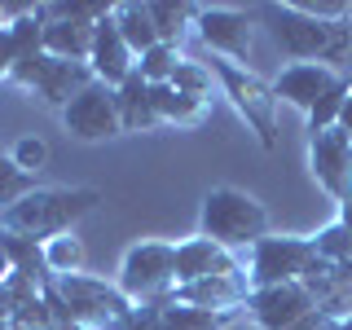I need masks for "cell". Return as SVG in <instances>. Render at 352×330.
Wrapping results in <instances>:
<instances>
[{"label":"cell","instance_id":"6da1fadb","mask_svg":"<svg viewBox=\"0 0 352 330\" xmlns=\"http://www.w3.org/2000/svg\"><path fill=\"white\" fill-rule=\"evenodd\" d=\"M260 18L269 27L273 44L295 62H322L330 71L352 62V18L344 22H326V18H308L291 0L282 5H260Z\"/></svg>","mask_w":352,"mask_h":330},{"label":"cell","instance_id":"7a4b0ae2","mask_svg":"<svg viewBox=\"0 0 352 330\" xmlns=\"http://www.w3.org/2000/svg\"><path fill=\"white\" fill-rule=\"evenodd\" d=\"M97 203H102V190L93 185H40L9 212H0V234L49 242L58 234H71L88 212H97Z\"/></svg>","mask_w":352,"mask_h":330},{"label":"cell","instance_id":"3957f363","mask_svg":"<svg viewBox=\"0 0 352 330\" xmlns=\"http://www.w3.org/2000/svg\"><path fill=\"white\" fill-rule=\"evenodd\" d=\"M198 234L242 256L260 238H269V207L238 185H212L198 207Z\"/></svg>","mask_w":352,"mask_h":330},{"label":"cell","instance_id":"277c9868","mask_svg":"<svg viewBox=\"0 0 352 330\" xmlns=\"http://www.w3.org/2000/svg\"><path fill=\"white\" fill-rule=\"evenodd\" d=\"M207 66H212V75L220 84V97H229V106L242 115V124L256 132V141L264 150H278V93H273V84L238 62H225V58H212Z\"/></svg>","mask_w":352,"mask_h":330},{"label":"cell","instance_id":"5b68a950","mask_svg":"<svg viewBox=\"0 0 352 330\" xmlns=\"http://www.w3.org/2000/svg\"><path fill=\"white\" fill-rule=\"evenodd\" d=\"M119 291L132 304H168L176 291V242L141 238L119 260Z\"/></svg>","mask_w":352,"mask_h":330},{"label":"cell","instance_id":"8992f818","mask_svg":"<svg viewBox=\"0 0 352 330\" xmlns=\"http://www.w3.org/2000/svg\"><path fill=\"white\" fill-rule=\"evenodd\" d=\"M53 291L62 295V304L71 308V317H75L84 330H110L115 322H124L132 308H137L124 291H119V282L93 278V273L53 278Z\"/></svg>","mask_w":352,"mask_h":330},{"label":"cell","instance_id":"52a82bcc","mask_svg":"<svg viewBox=\"0 0 352 330\" xmlns=\"http://www.w3.org/2000/svg\"><path fill=\"white\" fill-rule=\"evenodd\" d=\"M313 260H317L313 238H300V234H269V238H260L256 247L247 251V278H251V291H256V286L300 282Z\"/></svg>","mask_w":352,"mask_h":330},{"label":"cell","instance_id":"ba28073f","mask_svg":"<svg viewBox=\"0 0 352 330\" xmlns=\"http://www.w3.org/2000/svg\"><path fill=\"white\" fill-rule=\"evenodd\" d=\"M194 36L212 49V58L225 62H247L251 44H256V22L247 9H229V5H198L194 18Z\"/></svg>","mask_w":352,"mask_h":330},{"label":"cell","instance_id":"9c48e42d","mask_svg":"<svg viewBox=\"0 0 352 330\" xmlns=\"http://www.w3.org/2000/svg\"><path fill=\"white\" fill-rule=\"evenodd\" d=\"M62 128L71 132L75 141H110V137H124V119H119L115 88H106V84L93 80L71 106L62 110Z\"/></svg>","mask_w":352,"mask_h":330},{"label":"cell","instance_id":"30bf717a","mask_svg":"<svg viewBox=\"0 0 352 330\" xmlns=\"http://www.w3.org/2000/svg\"><path fill=\"white\" fill-rule=\"evenodd\" d=\"M308 172L335 203L352 198V132L344 128L308 132Z\"/></svg>","mask_w":352,"mask_h":330},{"label":"cell","instance_id":"8fae6325","mask_svg":"<svg viewBox=\"0 0 352 330\" xmlns=\"http://www.w3.org/2000/svg\"><path fill=\"white\" fill-rule=\"evenodd\" d=\"M317 300L308 295L304 282H282V286H256L247 300V322L260 330H295Z\"/></svg>","mask_w":352,"mask_h":330},{"label":"cell","instance_id":"7c38bea8","mask_svg":"<svg viewBox=\"0 0 352 330\" xmlns=\"http://www.w3.org/2000/svg\"><path fill=\"white\" fill-rule=\"evenodd\" d=\"M172 300L190 304V308H203V313L242 317V313H247V300H251V278H247V273H216V278L176 286Z\"/></svg>","mask_w":352,"mask_h":330},{"label":"cell","instance_id":"4fadbf2b","mask_svg":"<svg viewBox=\"0 0 352 330\" xmlns=\"http://www.w3.org/2000/svg\"><path fill=\"white\" fill-rule=\"evenodd\" d=\"M216 273H247V256H238V251L220 247V242L203 238V234L176 242V286L216 278Z\"/></svg>","mask_w":352,"mask_h":330},{"label":"cell","instance_id":"5bb4252c","mask_svg":"<svg viewBox=\"0 0 352 330\" xmlns=\"http://www.w3.org/2000/svg\"><path fill=\"white\" fill-rule=\"evenodd\" d=\"M339 80H344V71H330L322 62H291V66H282V75L273 80V93H278V102L308 115V110L317 106V97L330 93Z\"/></svg>","mask_w":352,"mask_h":330},{"label":"cell","instance_id":"9a60e30c","mask_svg":"<svg viewBox=\"0 0 352 330\" xmlns=\"http://www.w3.org/2000/svg\"><path fill=\"white\" fill-rule=\"evenodd\" d=\"M88 66H93L97 84H106V88H119L132 71H137V53L124 44V36H119V27H115V18H110V14L97 22L93 58H88Z\"/></svg>","mask_w":352,"mask_h":330},{"label":"cell","instance_id":"2e32d148","mask_svg":"<svg viewBox=\"0 0 352 330\" xmlns=\"http://www.w3.org/2000/svg\"><path fill=\"white\" fill-rule=\"evenodd\" d=\"M93 80H97V75H93V66H88V62L44 58V71H40V80H36V88H31V93H36L49 110H58V115H62V110L71 106Z\"/></svg>","mask_w":352,"mask_h":330},{"label":"cell","instance_id":"e0dca14e","mask_svg":"<svg viewBox=\"0 0 352 330\" xmlns=\"http://www.w3.org/2000/svg\"><path fill=\"white\" fill-rule=\"evenodd\" d=\"M115 97H119V119H124V132H154V128H163L159 110H154V102H150V84L141 80L137 71H132L128 80L115 88Z\"/></svg>","mask_w":352,"mask_h":330},{"label":"cell","instance_id":"ac0fdd59","mask_svg":"<svg viewBox=\"0 0 352 330\" xmlns=\"http://www.w3.org/2000/svg\"><path fill=\"white\" fill-rule=\"evenodd\" d=\"M150 102L159 110L163 128L176 124V128H194L203 124L207 115H212V102H203V97H190V93H176L172 84H150Z\"/></svg>","mask_w":352,"mask_h":330},{"label":"cell","instance_id":"d6986e66","mask_svg":"<svg viewBox=\"0 0 352 330\" xmlns=\"http://www.w3.org/2000/svg\"><path fill=\"white\" fill-rule=\"evenodd\" d=\"M110 18H115L119 36H124V44L132 53H150L159 40V31H154V18H150V5H137V0H119V5H110Z\"/></svg>","mask_w":352,"mask_h":330},{"label":"cell","instance_id":"ffe728a7","mask_svg":"<svg viewBox=\"0 0 352 330\" xmlns=\"http://www.w3.org/2000/svg\"><path fill=\"white\" fill-rule=\"evenodd\" d=\"M0 247H5L9 264H14L18 278L36 282V286H49L53 273H49V260H44V242L36 238H18V234H0Z\"/></svg>","mask_w":352,"mask_h":330},{"label":"cell","instance_id":"44dd1931","mask_svg":"<svg viewBox=\"0 0 352 330\" xmlns=\"http://www.w3.org/2000/svg\"><path fill=\"white\" fill-rule=\"evenodd\" d=\"M150 18H154V31H159V40L172 44V49H181L185 36H194L198 5H168V0H154V5H150Z\"/></svg>","mask_w":352,"mask_h":330},{"label":"cell","instance_id":"7402d4cb","mask_svg":"<svg viewBox=\"0 0 352 330\" xmlns=\"http://www.w3.org/2000/svg\"><path fill=\"white\" fill-rule=\"evenodd\" d=\"M159 308V322L163 330H225L229 322H238V317H225V313H203V308H190V304H154Z\"/></svg>","mask_w":352,"mask_h":330},{"label":"cell","instance_id":"603a6c76","mask_svg":"<svg viewBox=\"0 0 352 330\" xmlns=\"http://www.w3.org/2000/svg\"><path fill=\"white\" fill-rule=\"evenodd\" d=\"M44 260H49L53 278H71V273H84L88 251H84V242L75 238V229H71V234H58V238L44 242Z\"/></svg>","mask_w":352,"mask_h":330},{"label":"cell","instance_id":"cb8c5ba5","mask_svg":"<svg viewBox=\"0 0 352 330\" xmlns=\"http://www.w3.org/2000/svg\"><path fill=\"white\" fill-rule=\"evenodd\" d=\"M313 247H317V260L339 264V269H352V234L344 229V220H339V216L313 234Z\"/></svg>","mask_w":352,"mask_h":330},{"label":"cell","instance_id":"d4e9b609","mask_svg":"<svg viewBox=\"0 0 352 330\" xmlns=\"http://www.w3.org/2000/svg\"><path fill=\"white\" fill-rule=\"evenodd\" d=\"M176 93H190V97H203V102H212V93H216V75H212V66L207 62H194V58H181V66L172 71V80H168Z\"/></svg>","mask_w":352,"mask_h":330},{"label":"cell","instance_id":"484cf974","mask_svg":"<svg viewBox=\"0 0 352 330\" xmlns=\"http://www.w3.org/2000/svg\"><path fill=\"white\" fill-rule=\"evenodd\" d=\"M348 93H352V80L344 75L330 93H322L317 97V106L308 110V132H326V128H339V115H344V102H348Z\"/></svg>","mask_w":352,"mask_h":330},{"label":"cell","instance_id":"4316f807","mask_svg":"<svg viewBox=\"0 0 352 330\" xmlns=\"http://www.w3.org/2000/svg\"><path fill=\"white\" fill-rule=\"evenodd\" d=\"M31 190H40V181L31 172H22L9 154H0V212H9L14 203H22Z\"/></svg>","mask_w":352,"mask_h":330},{"label":"cell","instance_id":"83f0119b","mask_svg":"<svg viewBox=\"0 0 352 330\" xmlns=\"http://www.w3.org/2000/svg\"><path fill=\"white\" fill-rule=\"evenodd\" d=\"M181 58H185V53L172 49V44H154L150 53H141V58H137V75L146 84H168L172 71L181 66Z\"/></svg>","mask_w":352,"mask_h":330},{"label":"cell","instance_id":"f1b7e54d","mask_svg":"<svg viewBox=\"0 0 352 330\" xmlns=\"http://www.w3.org/2000/svg\"><path fill=\"white\" fill-rule=\"evenodd\" d=\"M9 159H14L22 172L40 176V172H44V163H49V146H44L40 137H18V141H14V150H9Z\"/></svg>","mask_w":352,"mask_h":330},{"label":"cell","instance_id":"f546056e","mask_svg":"<svg viewBox=\"0 0 352 330\" xmlns=\"http://www.w3.org/2000/svg\"><path fill=\"white\" fill-rule=\"evenodd\" d=\"M110 330H163V322H159V308L154 304H137L124 322H115Z\"/></svg>","mask_w":352,"mask_h":330},{"label":"cell","instance_id":"4dcf8cb0","mask_svg":"<svg viewBox=\"0 0 352 330\" xmlns=\"http://www.w3.org/2000/svg\"><path fill=\"white\" fill-rule=\"evenodd\" d=\"M14 62H18V49H14V36H9V27L0 31V84L14 75Z\"/></svg>","mask_w":352,"mask_h":330},{"label":"cell","instance_id":"1f68e13d","mask_svg":"<svg viewBox=\"0 0 352 330\" xmlns=\"http://www.w3.org/2000/svg\"><path fill=\"white\" fill-rule=\"evenodd\" d=\"M295 330H339V322H335L330 313H322V308H313V313H308Z\"/></svg>","mask_w":352,"mask_h":330},{"label":"cell","instance_id":"d6a6232c","mask_svg":"<svg viewBox=\"0 0 352 330\" xmlns=\"http://www.w3.org/2000/svg\"><path fill=\"white\" fill-rule=\"evenodd\" d=\"M9 278H14V264H9V256H5V247H0V286H5Z\"/></svg>","mask_w":352,"mask_h":330},{"label":"cell","instance_id":"836d02e7","mask_svg":"<svg viewBox=\"0 0 352 330\" xmlns=\"http://www.w3.org/2000/svg\"><path fill=\"white\" fill-rule=\"evenodd\" d=\"M339 220H344V229L352 234V198H344V203H339Z\"/></svg>","mask_w":352,"mask_h":330},{"label":"cell","instance_id":"e575fe53","mask_svg":"<svg viewBox=\"0 0 352 330\" xmlns=\"http://www.w3.org/2000/svg\"><path fill=\"white\" fill-rule=\"evenodd\" d=\"M339 128L352 132V93H348V102H344V115H339Z\"/></svg>","mask_w":352,"mask_h":330},{"label":"cell","instance_id":"d590c367","mask_svg":"<svg viewBox=\"0 0 352 330\" xmlns=\"http://www.w3.org/2000/svg\"><path fill=\"white\" fill-rule=\"evenodd\" d=\"M225 330H260V326H251V322H247V317H238V322H229Z\"/></svg>","mask_w":352,"mask_h":330},{"label":"cell","instance_id":"8d00e7d4","mask_svg":"<svg viewBox=\"0 0 352 330\" xmlns=\"http://www.w3.org/2000/svg\"><path fill=\"white\" fill-rule=\"evenodd\" d=\"M0 330H14V317L9 313H0Z\"/></svg>","mask_w":352,"mask_h":330},{"label":"cell","instance_id":"74e56055","mask_svg":"<svg viewBox=\"0 0 352 330\" xmlns=\"http://www.w3.org/2000/svg\"><path fill=\"white\" fill-rule=\"evenodd\" d=\"M9 27V5H0V31Z\"/></svg>","mask_w":352,"mask_h":330},{"label":"cell","instance_id":"f35d334b","mask_svg":"<svg viewBox=\"0 0 352 330\" xmlns=\"http://www.w3.org/2000/svg\"><path fill=\"white\" fill-rule=\"evenodd\" d=\"M339 330H352V317H348V322H339Z\"/></svg>","mask_w":352,"mask_h":330}]
</instances>
